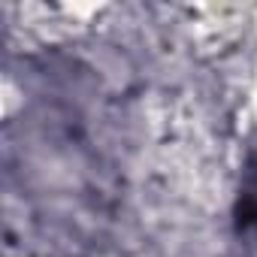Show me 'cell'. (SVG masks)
<instances>
[{"label":"cell","instance_id":"obj_1","mask_svg":"<svg viewBox=\"0 0 257 257\" xmlns=\"http://www.w3.org/2000/svg\"><path fill=\"white\" fill-rule=\"evenodd\" d=\"M236 224L242 233L257 236V155L248 161L239 185V200H236Z\"/></svg>","mask_w":257,"mask_h":257}]
</instances>
